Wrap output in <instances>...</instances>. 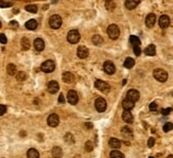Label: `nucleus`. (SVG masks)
Returning a JSON list of instances; mask_svg holds the SVG:
<instances>
[{
	"label": "nucleus",
	"mask_w": 173,
	"mask_h": 158,
	"mask_svg": "<svg viewBox=\"0 0 173 158\" xmlns=\"http://www.w3.org/2000/svg\"><path fill=\"white\" fill-rule=\"evenodd\" d=\"M153 76L158 81V82H161V83L166 82L167 80H168V73H167V71L163 69H159V68L154 70Z\"/></svg>",
	"instance_id": "nucleus-1"
},
{
	"label": "nucleus",
	"mask_w": 173,
	"mask_h": 158,
	"mask_svg": "<svg viewBox=\"0 0 173 158\" xmlns=\"http://www.w3.org/2000/svg\"><path fill=\"white\" fill-rule=\"evenodd\" d=\"M107 34L108 36L111 37V40H117L119 35H120V29L119 27L116 26V25H111V26L107 28Z\"/></svg>",
	"instance_id": "nucleus-2"
},
{
	"label": "nucleus",
	"mask_w": 173,
	"mask_h": 158,
	"mask_svg": "<svg viewBox=\"0 0 173 158\" xmlns=\"http://www.w3.org/2000/svg\"><path fill=\"white\" fill-rule=\"evenodd\" d=\"M42 70L44 71V72L46 73H51L54 71V69H55V64H54V62L53 61H51V59H48V61H46V62H44L42 64Z\"/></svg>",
	"instance_id": "nucleus-3"
},
{
	"label": "nucleus",
	"mask_w": 173,
	"mask_h": 158,
	"mask_svg": "<svg viewBox=\"0 0 173 158\" xmlns=\"http://www.w3.org/2000/svg\"><path fill=\"white\" fill-rule=\"evenodd\" d=\"M95 86L98 90L104 92V93H107V92L111 90V86L108 85L106 82L102 81V80H97V81L95 82Z\"/></svg>",
	"instance_id": "nucleus-4"
},
{
	"label": "nucleus",
	"mask_w": 173,
	"mask_h": 158,
	"mask_svg": "<svg viewBox=\"0 0 173 158\" xmlns=\"http://www.w3.org/2000/svg\"><path fill=\"white\" fill-rule=\"evenodd\" d=\"M49 25L52 29H59L62 26V18L59 15H52L49 19Z\"/></svg>",
	"instance_id": "nucleus-5"
},
{
	"label": "nucleus",
	"mask_w": 173,
	"mask_h": 158,
	"mask_svg": "<svg viewBox=\"0 0 173 158\" xmlns=\"http://www.w3.org/2000/svg\"><path fill=\"white\" fill-rule=\"evenodd\" d=\"M80 33L77 30H71L69 31L68 35H67V40L70 44H77L80 40Z\"/></svg>",
	"instance_id": "nucleus-6"
},
{
	"label": "nucleus",
	"mask_w": 173,
	"mask_h": 158,
	"mask_svg": "<svg viewBox=\"0 0 173 158\" xmlns=\"http://www.w3.org/2000/svg\"><path fill=\"white\" fill-rule=\"evenodd\" d=\"M95 106H96V109H97L99 112H105L107 104H106V101H105L103 98H98V99L96 100Z\"/></svg>",
	"instance_id": "nucleus-7"
},
{
	"label": "nucleus",
	"mask_w": 173,
	"mask_h": 158,
	"mask_svg": "<svg viewBox=\"0 0 173 158\" xmlns=\"http://www.w3.org/2000/svg\"><path fill=\"white\" fill-rule=\"evenodd\" d=\"M67 100H68V102L70 103L71 105H75V104L79 102V97H78L77 91H75V90H69L68 93H67Z\"/></svg>",
	"instance_id": "nucleus-8"
},
{
	"label": "nucleus",
	"mask_w": 173,
	"mask_h": 158,
	"mask_svg": "<svg viewBox=\"0 0 173 158\" xmlns=\"http://www.w3.org/2000/svg\"><path fill=\"white\" fill-rule=\"evenodd\" d=\"M47 122H48V125H49V126H51V127H56L59 123V116L56 115V114H51V115L48 117Z\"/></svg>",
	"instance_id": "nucleus-9"
},
{
	"label": "nucleus",
	"mask_w": 173,
	"mask_h": 158,
	"mask_svg": "<svg viewBox=\"0 0 173 158\" xmlns=\"http://www.w3.org/2000/svg\"><path fill=\"white\" fill-rule=\"evenodd\" d=\"M103 68H104V71L107 74H114L115 71H116V67H115L114 63L111 62V61H106L103 65Z\"/></svg>",
	"instance_id": "nucleus-10"
},
{
	"label": "nucleus",
	"mask_w": 173,
	"mask_h": 158,
	"mask_svg": "<svg viewBox=\"0 0 173 158\" xmlns=\"http://www.w3.org/2000/svg\"><path fill=\"white\" fill-rule=\"evenodd\" d=\"M139 97H140L139 92H138L137 90H135V89H131V90H129L127 93V99L131 100V101H133V102L138 101V100H139Z\"/></svg>",
	"instance_id": "nucleus-11"
},
{
	"label": "nucleus",
	"mask_w": 173,
	"mask_h": 158,
	"mask_svg": "<svg viewBox=\"0 0 173 158\" xmlns=\"http://www.w3.org/2000/svg\"><path fill=\"white\" fill-rule=\"evenodd\" d=\"M158 23H159L160 28H163V29H166V28H168V27H169V25H170L169 16H167V15H161V16L159 17Z\"/></svg>",
	"instance_id": "nucleus-12"
},
{
	"label": "nucleus",
	"mask_w": 173,
	"mask_h": 158,
	"mask_svg": "<svg viewBox=\"0 0 173 158\" xmlns=\"http://www.w3.org/2000/svg\"><path fill=\"white\" fill-rule=\"evenodd\" d=\"M155 22H156V16H155V14L153 13L149 14L147 16V18H146V26H147L148 28H153Z\"/></svg>",
	"instance_id": "nucleus-13"
},
{
	"label": "nucleus",
	"mask_w": 173,
	"mask_h": 158,
	"mask_svg": "<svg viewBox=\"0 0 173 158\" xmlns=\"http://www.w3.org/2000/svg\"><path fill=\"white\" fill-rule=\"evenodd\" d=\"M77 54H78V56L80 57V59H86V57L88 56V54H89V51L85 46H80L78 48Z\"/></svg>",
	"instance_id": "nucleus-14"
},
{
	"label": "nucleus",
	"mask_w": 173,
	"mask_h": 158,
	"mask_svg": "<svg viewBox=\"0 0 173 158\" xmlns=\"http://www.w3.org/2000/svg\"><path fill=\"white\" fill-rule=\"evenodd\" d=\"M48 91L50 92V93H56V92L59 91V83L56 82V81H51V82L48 84Z\"/></svg>",
	"instance_id": "nucleus-15"
},
{
	"label": "nucleus",
	"mask_w": 173,
	"mask_h": 158,
	"mask_svg": "<svg viewBox=\"0 0 173 158\" xmlns=\"http://www.w3.org/2000/svg\"><path fill=\"white\" fill-rule=\"evenodd\" d=\"M122 119H123L124 122H127V123H133V115H132L131 110H124L123 114H122Z\"/></svg>",
	"instance_id": "nucleus-16"
},
{
	"label": "nucleus",
	"mask_w": 173,
	"mask_h": 158,
	"mask_svg": "<svg viewBox=\"0 0 173 158\" xmlns=\"http://www.w3.org/2000/svg\"><path fill=\"white\" fill-rule=\"evenodd\" d=\"M34 48L37 51H42V50L45 49V42L42 38H36L34 40Z\"/></svg>",
	"instance_id": "nucleus-17"
},
{
	"label": "nucleus",
	"mask_w": 173,
	"mask_h": 158,
	"mask_svg": "<svg viewBox=\"0 0 173 158\" xmlns=\"http://www.w3.org/2000/svg\"><path fill=\"white\" fill-rule=\"evenodd\" d=\"M134 105L135 102H133V101L129 99H124L123 102H122V106H123L124 110H131V109L134 108Z\"/></svg>",
	"instance_id": "nucleus-18"
},
{
	"label": "nucleus",
	"mask_w": 173,
	"mask_h": 158,
	"mask_svg": "<svg viewBox=\"0 0 173 158\" xmlns=\"http://www.w3.org/2000/svg\"><path fill=\"white\" fill-rule=\"evenodd\" d=\"M63 81L65 83H67V84H70V83H72L73 81H75V76H73V74H72L71 72H64L63 73Z\"/></svg>",
	"instance_id": "nucleus-19"
},
{
	"label": "nucleus",
	"mask_w": 173,
	"mask_h": 158,
	"mask_svg": "<svg viewBox=\"0 0 173 158\" xmlns=\"http://www.w3.org/2000/svg\"><path fill=\"white\" fill-rule=\"evenodd\" d=\"M140 3V0H127L125 1V7L129 10H133Z\"/></svg>",
	"instance_id": "nucleus-20"
},
{
	"label": "nucleus",
	"mask_w": 173,
	"mask_h": 158,
	"mask_svg": "<svg viewBox=\"0 0 173 158\" xmlns=\"http://www.w3.org/2000/svg\"><path fill=\"white\" fill-rule=\"evenodd\" d=\"M121 134H122V136H123L124 138H127V139L133 138V132H132V129H130V127H127V126H125V127L122 129Z\"/></svg>",
	"instance_id": "nucleus-21"
},
{
	"label": "nucleus",
	"mask_w": 173,
	"mask_h": 158,
	"mask_svg": "<svg viewBox=\"0 0 173 158\" xmlns=\"http://www.w3.org/2000/svg\"><path fill=\"white\" fill-rule=\"evenodd\" d=\"M144 53L149 56H154L156 54V47L154 45H149V46L144 49Z\"/></svg>",
	"instance_id": "nucleus-22"
},
{
	"label": "nucleus",
	"mask_w": 173,
	"mask_h": 158,
	"mask_svg": "<svg viewBox=\"0 0 173 158\" xmlns=\"http://www.w3.org/2000/svg\"><path fill=\"white\" fill-rule=\"evenodd\" d=\"M108 144L113 148H119L121 146V141L117 138H111L108 141Z\"/></svg>",
	"instance_id": "nucleus-23"
},
{
	"label": "nucleus",
	"mask_w": 173,
	"mask_h": 158,
	"mask_svg": "<svg viewBox=\"0 0 173 158\" xmlns=\"http://www.w3.org/2000/svg\"><path fill=\"white\" fill-rule=\"evenodd\" d=\"M52 156L54 158H62L63 156V151L59 146H54L52 148Z\"/></svg>",
	"instance_id": "nucleus-24"
},
{
	"label": "nucleus",
	"mask_w": 173,
	"mask_h": 158,
	"mask_svg": "<svg viewBox=\"0 0 173 158\" xmlns=\"http://www.w3.org/2000/svg\"><path fill=\"white\" fill-rule=\"evenodd\" d=\"M27 157L28 158H39V153L35 148H30L27 152Z\"/></svg>",
	"instance_id": "nucleus-25"
},
{
	"label": "nucleus",
	"mask_w": 173,
	"mask_h": 158,
	"mask_svg": "<svg viewBox=\"0 0 173 158\" xmlns=\"http://www.w3.org/2000/svg\"><path fill=\"white\" fill-rule=\"evenodd\" d=\"M26 28L28 30H35L37 28V21L35 19H31L26 22Z\"/></svg>",
	"instance_id": "nucleus-26"
},
{
	"label": "nucleus",
	"mask_w": 173,
	"mask_h": 158,
	"mask_svg": "<svg viewBox=\"0 0 173 158\" xmlns=\"http://www.w3.org/2000/svg\"><path fill=\"white\" fill-rule=\"evenodd\" d=\"M135 65V61L133 59H131V57H127L125 61H124V67L125 68H127V69H131V68H133Z\"/></svg>",
	"instance_id": "nucleus-27"
},
{
	"label": "nucleus",
	"mask_w": 173,
	"mask_h": 158,
	"mask_svg": "<svg viewBox=\"0 0 173 158\" xmlns=\"http://www.w3.org/2000/svg\"><path fill=\"white\" fill-rule=\"evenodd\" d=\"M7 71L10 76H14V74H16V71H17L16 66H15L14 64H9L8 67H7Z\"/></svg>",
	"instance_id": "nucleus-28"
},
{
	"label": "nucleus",
	"mask_w": 173,
	"mask_h": 158,
	"mask_svg": "<svg viewBox=\"0 0 173 158\" xmlns=\"http://www.w3.org/2000/svg\"><path fill=\"white\" fill-rule=\"evenodd\" d=\"M92 43H94V45H96V46H100V45H102V43H103V38H102L100 35H94V36H92Z\"/></svg>",
	"instance_id": "nucleus-29"
},
{
	"label": "nucleus",
	"mask_w": 173,
	"mask_h": 158,
	"mask_svg": "<svg viewBox=\"0 0 173 158\" xmlns=\"http://www.w3.org/2000/svg\"><path fill=\"white\" fill-rule=\"evenodd\" d=\"M130 43H131V45H133V46H139V45H140V40H139L137 36L132 35V36H130Z\"/></svg>",
	"instance_id": "nucleus-30"
},
{
	"label": "nucleus",
	"mask_w": 173,
	"mask_h": 158,
	"mask_svg": "<svg viewBox=\"0 0 173 158\" xmlns=\"http://www.w3.org/2000/svg\"><path fill=\"white\" fill-rule=\"evenodd\" d=\"M111 158H124V155L121 153V152L115 150V151H111V154H109Z\"/></svg>",
	"instance_id": "nucleus-31"
},
{
	"label": "nucleus",
	"mask_w": 173,
	"mask_h": 158,
	"mask_svg": "<svg viewBox=\"0 0 173 158\" xmlns=\"http://www.w3.org/2000/svg\"><path fill=\"white\" fill-rule=\"evenodd\" d=\"M21 48H23V50H29L30 42L27 37H23V40H21Z\"/></svg>",
	"instance_id": "nucleus-32"
},
{
	"label": "nucleus",
	"mask_w": 173,
	"mask_h": 158,
	"mask_svg": "<svg viewBox=\"0 0 173 158\" xmlns=\"http://www.w3.org/2000/svg\"><path fill=\"white\" fill-rule=\"evenodd\" d=\"M26 10L30 13H36L37 12V7H36L35 4H29V5H27L26 7Z\"/></svg>",
	"instance_id": "nucleus-33"
},
{
	"label": "nucleus",
	"mask_w": 173,
	"mask_h": 158,
	"mask_svg": "<svg viewBox=\"0 0 173 158\" xmlns=\"http://www.w3.org/2000/svg\"><path fill=\"white\" fill-rule=\"evenodd\" d=\"M172 129H173V124L171 123V122H167L166 124L163 125V132H165V133L170 132V131H171Z\"/></svg>",
	"instance_id": "nucleus-34"
},
{
	"label": "nucleus",
	"mask_w": 173,
	"mask_h": 158,
	"mask_svg": "<svg viewBox=\"0 0 173 158\" xmlns=\"http://www.w3.org/2000/svg\"><path fill=\"white\" fill-rule=\"evenodd\" d=\"M106 9H107L108 11H113L115 9V7H116V4L113 2V1H108V2H106Z\"/></svg>",
	"instance_id": "nucleus-35"
},
{
	"label": "nucleus",
	"mask_w": 173,
	"mask_h": 158,
	"mask_svg": "<svg viewBox=\"0 0 173 158\" xmlns=\"http://www.w3.org/2000/svg\"><path fill=\"white\" fill-rule=\"evenodd\" d=\"M65 140L68 142V143H73V142H75L73 136H72L71 134H67V135L65 136Z\"/></svg>",
	"instance_id": "nucleus-36"
},
{
	"label": "nucleus",
	"mask_w": 173,
	"mask_h": 158,
	"mask_svg": "<svg viewBox=\"0 0 173 158\" xmlns=\"http://www.w3.org/2000/svg\"><path fill=\"white\" fill-rule=\"evenodd\" d=\"M92 148H94V145H92V143L90 141H87L86 142V144H85V150L87 152H90L92 151Z\"/></svg>",
	"instance_id": "nucleus-37"
},
{
	"label": "nucleus",
	"mask_w": 173,
	"mask_h": 158,
	"mask_svg": "<svg viewBox=\"0 0 173 158\" xmlns=\"http://www.w3.org/2000/svg\"><path fill=\"white\" fill-rule=\"evenodd\" d=\"M17 79L19 80V81H23V80H26L27 79V74L23 71H20L19 74L17 76Z\"/></svg>",
	"instance_id": "nucleus-38"
},
{
	"label": "nucleus",
	"mask_w": 173,
	"mask_h": 158,
	"mask_svg": "<svg viewBox=\"0 0 173 158\" xmlns=\"http://www.w3.org/2000/svg\"><path fill=\"white\" fill-rule=\"evenodd\" d=\"M157 107H158V106H157V104L155 102H152L150 104V106H149V108H150V110L151 112H156L157 110Z\"/></svg>",
	"instance_id": "nucleus-39"
},
{
	"label": "nucleus",
	"mask_w": 173,
	"mask_h": 158,
	"mask_svg": "<svg viewBox=\"0 0 173 158\" xmlns=\"http://www.w3.org/2000/svg\"><path fill=\"white\" fill-rule=\"evenodd\" d=\"M5 112H7V106L1 104V105H0V117L3 116L4 114H5Z\"/></svg>",
	"instance_id": "nucleus-40"
},
{
	"label": "nucleus",
	"mask_w": 173,
	"mask_h": 158,
	"mask_svg": "<svg viewBox=\"0 0 173 158\" xmlns=\"http://www.w3.org/2000/svg\"><path fill=\"white\" fill-rule=\"evenodd\" d=\"M171 112H172V108H171V107H168V108H163V110H161V114L165 116H168L169 114H171Z\"/></svg>",
	"instance_id": "nucleus-41"
},
{
	"label": "nucleus",
	"mask_w": 173,
	"mask_h": 158,
	"mask_svg": "<svg viewBox=\"0 0 173 158\" xmlns=\"http://www.w3.org/2000/svg\"><path fill=\"white\" fill-rule=\"evenodd\" d=\"M12 3L7 2V1H0V7H10Z\"/></svg>",
	"instance_id": "nucleus-42"
},
{
	"label": "nucleus",
	"mask_w": 173,
	"mask_h": 158,
	"mask_svg": "<svg viewBox=\"0 0 173 158\" xmlns=\"http://www.w3.org/2000/svg\"><path fill=\"white\" fill-rule=\"evenodd\" d=\"M154 144H155V139L152 138V137L149 138V140H148V146H149V148H153Z\"/></svg>",
	"instance_id": "nucleus-43"
},
{
	"label": "nucleus",
	"mask_w": 173,
	"mask_h": 158,
	"mask_svg": "<svg viewBox=\"0 0 173 158\" xmlns=\"http://www.w3.org/2000/svg\"><path fill=\"white\" fill-rule=\"evenodd\" d=\"M134 53L137 56H139L141 54V49L139 46H134Z\"/></svg>",
	"instance_id": "nucleus-44"
},
{
	"label": "nucleus",
	"mask_w": 173,
	"mask_h": 158,
	"mask_svg": "<svg viewBox=\"0 0 173 158\" xmlns=\"http://www.w3.org/2000/svg\"><path fill=\"white\" fill-rule=\"evenodd\" d=\"M7 42H8V40H7V37H5V35L2 33H0V43L4 45V44H7Z\"/></svg>",
	"instance_id": "nucleus-45"
},
{
	"label": "nucleus",
	"mask_w": 173,
	"mask_h": 158,
	"mask_svg": "<svg viewBox=\"0 0 173 158\" xmlns=\"http://www.w3.org/2000/svg\"><path fill=\"white\" fill-rule=\"evenodd\" d=\"M10 27L11 28H13V29H17V28H18V23H17L16 21H11Z\"/></svg>",
	"instance_id": "nucleus-46"
},
{
	"label": "nucleus",
	"mask_w": 173,
	"mask_h": 158,
	"mask_svg": "<svg viewBox=\"0 0 173 158\" xmlns=\"http://www.w3.org/2000/svg\"><path fill=\"white\" fill-rule=\"evenodd\" d=\"M59 103H65V98H64V95H59Z\"/></svg>",
	"instance_id": "nucleus-47"
},
{
	"label": "nucleus",
	"mask_w": 173,
	"mask_h": 158,
	"mask_svg": "<svg viewBox=\"0 0 173 158\" xmlns=\"http://www.w3.org/2000/svg\"><path fill=\"white\" fill-rule=\"evenodd\" d=\"M105 1H106V2H108V1H113V0H105Z\"/></svg>",
	"instance_id": "nucleus-48"
},
{
	"label": "nucleus",
	"mask_w": 173,
	"mask_h": 158,
	"mask_svg": "<svg viewBox=\"0 0 173 158\" xmlns=\"http://www.w3.org/2000/svg\"><path fill=\"white\" fill-rule=\"evenodd\" d=\"M168 158H173V157H172V155H171V156H170V157H168Z\"/></svg>",
	"instance_id": "nucleus-49"
},
{
	"label": "nucleus",
	"mask_w": 173,
	"mask_h": 158,
	"mask_svg": "<svg viewBox=\"0 0 173 158\" xmlns=\"http://www.w3.org/2000/svg\"><path fill=\"white\" fill-rule=\"evenodd\" d=\"M0 28H1V22H0Z\"/></svg>",
	"instance_id": "nucleus-50"
},
{
	"label": "nucleus",
	"mask_w": 173,
	"mask_h": 158,
	"mask_svg": "<svg viewBox=\"0 0 173 158\" xmlns=\"http://www.w3.org/2000/svg\"><path fill=\"white\" fill-rule=\"evenodd\" d=\"M149 158H154V157H149Z\"/></svg>",
	"instance_id": "nucleus-51"
}]
</instances>
